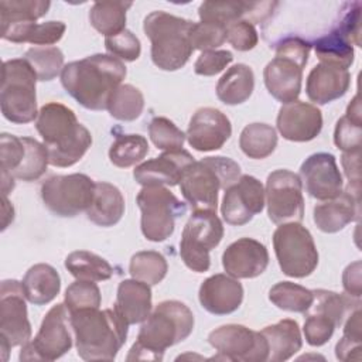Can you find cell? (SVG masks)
<instances>
[{
  "label": "cell",
  "mask_w": 362,
  "mask_h": 362,
  "mask_svg": "<svg viewBox=\"0 0 362 362\" xmlns=\"http://www.w3.org/2000/svg\"><path fill=\"white\" fill-rule=\"evenodd\" d=\"M37 74L24 58L3 62L0 105L8 122L23 124L37 119Z\"/></svg>",
  "instance_id": "obj_8"
},
{
  "label": "cell",
  "mask_w": 362,
  "mask_h": 362,
  "mask_svg": "<svg viewBox=\"0 0 362 362\" xmlns=\"http://www.w3.org/2000/svg\"><path fill=\"white\" fill-rule=\"evenodd\" d=\"M124 214V198L120 189L106 181L95 182V192L86 216L98 226L109 228L116 225Z\"/></svg>",
  "instance_id": "obj_28"
},
{
  "label": "cell",
  "mask_w": 362,
  "mask_h": 362,
  "mask_svg": "<svg viewBox=\"0 0 362 362\" xmlns=\"http://www.w3.org/2000/svg\"><path fill=\"white\" fill-rule=\"evenodd\" d=\"M13 218H14L13 205L8 202L7 197H3V226H1L3 230L8 226L10 222H13Z\"/></svg>",
  "instance_id": "obj_57"
},
{
  "label": "cell",
  "mask_w": 362,
  "mask_h": 362,
  "mask_svg": "<svg viewBox=\"0 0 362 362\" xmlns=\"http://www.w3.org/2000/svg\"><path fill=\"white\" fill-rule=\"evenodd\" d=\"M198 298L202 308L208 313L226 315L240 307L243 301V287L238 279L218 273L201 283Z\"/></svg>",
  "instance_id": "obj_24"
},
{
  "label": "cell",
  "mask_w": 362,
  "mask_h": 362,
  "mask_svg": "<svg viewBox=\"0 0 362 362\" xmlns=\"http://www.w3.org/2000/svg\"><path fill=\"white\" fill-rule=\"evenodd\" d=\"M126 78L123 61L109 54H95L66 64L61 83L79 105L89 110H105L110 95Z\"/></svg>",
  "instance_id": "obj_1"
},
{
  "label": "cell",
  "mask_w": 362,
  "mask_h": 362,
  "mask_svg": "<svg viewBox=\"0 0 362 362\" xmlns=\"http://www.w3.org/2000/svg\"><path fill=\"white\" fill-rule=\"evenodd\" d=\"M31 338L25 294L21 281L3 280L0 287V344L3 361L11 348L24 345Z\"/></svg>",
  "instance_id": "obj_14"
},
{
  "label": "cell",
  "mask_w": 362,
  "mask_h": 362,
  "mask_svg": "<svg viewBox=\"0 0 362 362\" xmlns=\"http://www.w3.org/2000/svg\"><path fill=\"white\" fill-rule=\"evenodd\" d=\"M262 335L266 338L270 362H283L290 359L301 349L303 339L297 321L286 318L273 325L264 327Z\"/></svg>",
  "instance_id": "obj_29"
},
{
  "label": "cell",
  "mask_w": 362,
  "mask_h": 362,
  "mask_svg": "<svg viewBox=\"0 0 362 362\" xmlns=\"http://www.w3.org/2000/svg\"><path fill=\"white\" fill-rule=\"evenodd\" d=\"M25 144V154L21 165L13 173V178L21 181H35L47 171L49 164L48 151L44 144L31 137H23Z\"/></svg>",
  "instance_id": "obj_44"
},
{
  "label": "cell",
  "mask_w": 362,
  "mask_h": 362,
  "mask_svg": "<svg viewBox=\"0 0 362 362\" xmlns=\"http://www.w3.org/2000/svg\"><path fill=\"white\" fill-rule=\"evenodd\" d=\"M51 3L44 0H1V27L16 23H33L47 14Z\"/></svg>",
  "instance_id": "obj_43"
},
{
  "label": "cell",
  "mask_w": 362,
  "mask_h": 362,
  "mask_svg": "<svg viewBox=\"0 0 362 362\" xmlns=\"http://www.w3.org/2000/svg\"><path fill=\"white\" fill-rule=\"evenodd\" d=\"M255 89V75L250 66L236 64L230 66L216 83V96L225 105L246 102Z\"/></svg>",
  "instance_id": "obj_32"
},
{
  "label": "cell",
  "mask_w": 362,
  "mask_h": 362,
  "mask_svg": "<svg viewBox=\"0 0 362 362\" xmlns=\"http://www.w3.org/2000/svg\"><path fill=\"white\" fill-rule=\"evenodd\" d=\"M21 284L25 298L34 305H42L58 296L61 277L51 264L38 263L27 270Z\"/></svg>",
  "instance_id": "obj_30"
},
{
  "label": "cell",
  "mask_w": 362,
  "mask_h": 362,
  "mask_svg": "<svg viewBox=\"0 0 362 362\" xmlns=\"http://www.w3.org/2000/svg\"><path fill=\"white\" fill-rule=\"evenodd\" d=\"M311 44L300 37H287L276 47V57L263 71L269 93L283 105L297 100L301 92L303 69L308 61Z\"/></svg>",
  "instance_id": "obj_7"
},
{
  "label": "cell",
  "mask_w": 362,
  "mask_h": 362,
  "mask_svg": "<svg viewBox=\"0 0 362 362\" xmlns=\"http://www.w3.org/2000/svg\"><path fill=\"white\" fill-rule=\"evenodd\" d=\"M298 177L305 191L315 199H332L342 192V175L335 157L329 153H315L307 157L300 167Z\"/></svg>",
  "instance_id": "obj_19"
},
{
  "label": "cell",
  "mask_w": 362,
  "mask_h": 362,
  "mask_svg": "<svg viewBox=\"0 0 362 362\" xmlns=\"http://www.w3.org/2000/svg\"><path fill=\"white\" fill-rule=\"evenodd\" d=\"M277 146L276 129L266 123H250L243 127L239 137L240 150L255 160L269 157Z\"/></svg>",
  "instance_id": "obj_35"
},
{
  "label": "cell",
  "mask_w": 362,
  "mask_h": 362,
  "mask_svg": "<svg viewBox=\"0 0 362 362\" xmlns=\"http://www.w3.org/2000/svg\"><path fill=\"white\" fill-rule=\"evenodd\" d=\"M315 54L321 62L348 69L354 64V48L346 37L337 28L314 42Z\"/></svg>",
  "instance_id": "obj_37"
},
{
  "label": "cell",
  "mask_w": 362,
  "mask_h": 362,
  "mask_svg": "<svg viewBox=\"0 0 362 362\" xmlns=\"http://www.w3.org/2000/svg\"><path fill=\"white\" fill-rule=\"evenodd\" d=\"M269 300L280 310L305 314L313 304L314 293L291 281H279L270 288Z\"/></svg>",
  "instance_id": "obj_38"
},
{
  "label": "cell",
  "mask_w": 362,
  "mask_h": 362,
  "mask_svg": "<svg viewBox=\"0 0 362 362\" xmlns=\"http://www.w3.org/2000/svg\"><path fill=\"white\" fill-rule=\"evenodd\" d=\"M25 154V144L23 137L8 133L0 136V168L3 175L13 178V173L21 165Z\"/></svg>",
  "instance_id": "obj_50"
},
{
  "label": "cell",
  "mask_w": 362,
  "mask_h": 362,
  "mask_svg": "<svg viewBox=\"0 0 362 362\" xmlns=\"http://www.w3.org/2000/svg\"><path fill=\"white\" fill-rule=\"evenodd\" d=\"M144 109V98L140 89L130 83L120 85L109 98L107 110L112 117L122 122L136 120Z\"/></svg>",
  "instance_id": "obj_39"
},
{
  "label": "cell",
  "mask_w": 362,
  "mask_h": 362,
  "mask_svg": "<svg viewBox=\"0 0 362 362\" xmlns=\"http://www.w3.org/2000/svg\"><path fill=\"white\" fill-rule=\"evenodd\" d=\"M68 310L65 304L54 305L44 317L33 341L23 345L20 361H55L72 346L68 329Z\"/></svg>",
  "instance_id": "obj_15"
},
{
  "label": "cell",
  "mask_w": 362,
  "mask_h": 362,
  "mask_svg": "<svg viewBox=\"0 0 362 362\" xmlns=\"http://www.w3.org/2000/svg\"><path fill=\"white\" fill-rule=\"evenodd\" d=\"M69 314L79 358L113 361L126 342L129 324L113 308H85Z\"/></svg>",
  "instance_id": "obj_4"
},
{
  "label": "cell",
  "mask_w": 362,
  "mask_h": 362,
  "mask_svg": "<svg viewBox=\"0 0 362 362\" xmlns=\"http://www.w3.org/2000/svg\"><path fill=\"white\" fill-rule=\"evenodd\" d=\"M35 129L54 167L74 165L92 144L90 132L78 122L72 109L58 102H49L40 109Z\"/></svg>",
  "instance_id": "obj_3"
},
{
  "label": "cell",
  "mask_w": 362,
  "mask_h": 362,
  "mask_svg": "<svg viewBox=\"0 0 362 362\" xmlns=\"http://www.w3.org/2000/svg\"><path fill=\"white\" fill-rule=\"evenodd\" d=\"M226 41L238 51H249L257 45L259 35L253 23L242 18L228 25Z\"/></svg>",
  "instance_id": "obj_52"
},
{
  "label": "cell",
  "mask_w": 362,
  "mask_h": 362,
  "mask_svg": "<svg viewBox=\"0 0 362 362\" xmlns=\"http://www.w3.org/2000/svg\"><path fill=\"white\" fill-rule=\"evenodd\" d=\"M232 126L226 115L215 107L198 109L188 124L187 140L198 151L219 150L230 137Z\"/></svg>",
  "instance_id": "obj_20"
},
{
  "label": "cell",
  "mask_w": 362,
  "mask_h": 362,
  "mask_svg": "<svg viewBox=\"0 0 362 362\" xmlns=\"http://www.w3.org/2000/svg\"><path fill=\"white\" fill-rule=\"evenodd\" d=\"M342 286L346 294L352 298L359 300L362 294V283H361V262L356 260L346 266L342 274Z\"/></svg>",
  "instance_id": "obj_56"
},
{
  "label": "cell",
  "mask_w": 362,
  "mask_h": 362,
  "mask_svg": "<svg viewBox=\"0 0 362 362\" xmlns=\"http://www.w3.org/2000/svg\"><path fill=\"white\" fill-rule=\"evenodd\" d=\"M233 61V55L226 49L202 51L194 64V71L198 75L212 76L223 71Z\"/></svg>",
  "instance_id": "obj_53"
},
{
  "label": "cell",
  "mask_w": 362,
  "mask_h": 362,
  "mask_svg": "<svg viewBox=\"0 0 362 362\" xmlns=\"http://www.w3.org/2000/svg\"><path fill=\"white\" fill-rule=\"evenodd\" d=\"M66 270L78 280L105 281L113 276V267L100 256L88 250H75L65 259Z\"/></svg>",
  "instance_id": "obj_34"
},
{
  "label": "cell",
  "mask_w": 362,
  "mask_h": 362,
  "mask_svg": "<svg viewBox=\"0 0 362 362\" xmlns=\"http://www.w3.org/2000/svg\"><path fill=\"white\" fill-rule=\"evenodd\" d=\"M208 342L218 351L214 359L232 362H264L269 356L266 338L245 325L226 324L211 331Z\"/></svg>",
  "instance_id": "obj_16"
},
{
  "label": "cell",
  "mask_w": 362,
  "mask_h": 362,
  "mask_svg": "<svg viewBox=\"0 0 362 362\" xmlns=\"http://www.w3.org/2000/svg\"><path fill=\"white\" fill-rule=\"evenodd\" d=\"M359 157H361V150L358 151H349L344 153L341 157L342 167L345 170L346 178L349 181V188L352 194L359 197L361 192V173H359Z\"/></svg>",
  "instance_id": "obj_55"
},
{
  "label": "cell",
  "mask_w": 362,
  "mask_h": 362,
  "mask_svg": "<svg viewBox=\"0 0 362 362\" xmlns=\"http://www.w3.org/2000/svg\"><path fill=\"white\" fill-rule=\"evenodd\" d=\"M223 238V225L216 212L194 211L184 226L180 256L185 266L195 273H204L211 266L209 252Z\"/></svg>",
  "instance_id": "obj_11"
},
{
  "label": "cell",
  "mask_w": 362,
  "mask_h": 362,
  "mask_svg": "<svg viewBox=\"0 0 362 362\" xmlns=\"http://www.w3.org/2000/svg\"><path fill=\"white\" fill-rule=\"evenodd\" d=\"M95 182L86 174L52 175L41 184L44 205L62 218H72L88 211L92 204Z\"/></svg>",
  "instance_id": "obj_12"
},
{
  "label": "cell",
  "mask_w": 362,
  "mask_h": 362,
  "mask_svg": "<svg viewBox=\"0 0 362 362\" xmlns=\"http://www.w3.org/2000/svg\"><path fill=\"white\" fill-rule=\"evenodd\" d=\"M151 305L150 284L136 279H127L119 284L115 310L129 325L147 320Z\"/></svg>",
  "instance_id": "obj_27"
},
{
  "label": "cell",
  "mask_w": 362,
  "mask_h": 362,
  "mask_svg": "<svg viewBox=\"0 0 362 362\" xmlns=\"http://www.w3.org/2000/svg\"><path fill=\"white\" fill-rule=\"evenodd\" d=\"M105 48L109 52V55L127 62L136 61L141 52L140 41L130 30H123L116 35L106 37Z\"/></svg>",
  "instance_id": "obj_51"
},
{
  "label": "cell",
  "mask_w": 362,
  "mask_h": 362,
  "mask_svg": "<svg viewBox=\"0 0 362 362\" xmlns=\"http://www.w3.org/2000/svg\"><path fill=\"white\" fill-rule=\"evenodd\" d=\"M269 264V252L263 243L252 238H240L232 242L222 255V266L226 274L235 279H255Z\"/></svg>",
  "instance_id": "obj_23"
},
{
  "label": "cell",
  "mask_w": 362,
  "mask_h": 362,
  "mask_svg": "<svg viewBox=\"0 0 362 362\" xmlns=\"http://www.w3.org/2000/svg\"><path fill=\"white\" fill-rule=\"evenodd\" d=\"M226 41V27L212 23H194L189 31V42L194 49L209 51Z\"/></svg>",
  "instance_id": "obj_49"
},
{
  "label": "cell",
  "mask_w": 362,
  "mask_h": 362,
  "mask_svg": "<svg viewBox=\"0 0 362 362\" xmlns=\"http://www.w3.org/2000/svg\"><path fill=\"white\" fill-rule=\"evenodd\" d=\"M349 85L351 74L348 69L320 62L307 76L305 92L311 102L317 105H327L342 98L349 89Z\"/></svg>",
  "instance_id": "obj_25"
},
{
  "label": "cell",
  "mask_w": 362,
  "mask_h": 362,
  "mask_svg": "<svg viewBox=\"0 0 362 362\" xmlns=\"http://www.w3.org/2000/svg\"><path fill=\"white\" fill-rule=\"evenodd\" d=\"M168 264L165 257L156 250H143L132 256L129 273L133 279L150 286L158 284L167 274Z\"/></svg>",
  "instance_id": "obj_41"
},
{
  "label": "cell",
  "mask_w": 362,
  "mask_h": 362,
  "mask_svg": "<svg viewBox=\"0 0 362 362\" xmlns=\"http://www.w3.org/2000/svg\"><path fill=\"white\" fill-rule=\"evenodd\" d=\"M240 177V167L228 157H205L194 161L185 171L180 189L192 211L216 212L218 192Z\"/></svg>",
  "instance_id": "obj_5"
},
{
  "label": "cell",
  "mask_w": 362,
  "mask_h": 362,
  "mask_svg": "<svg viewBox=\"0 0 362 362\" xmlns=\"http://www.w3.org/2000/svg\"><path fill=\"white\" fill-rule=\"evenodd\" d=\"M359 218V197L351 191H342L338 197L314 206L313 219L317 228L325 233L342 230L348 223Z\"/></svg>",
  "instance_id": "obj_26"
},
{
  "label": "cell",
  "mask_w": 362,
  "mask_h": 362,
  "mask_svg": "<svg viewBox=\"0 0 362 362\" xmlns=\"http://www.w3.org/2000/svg\"><path fill=\"white\" fill-rule=\"evenodd\" d=\"M264 188L253 175H240L235 184L225 189L221 214L226 223L242 226L263 211Z\"/></svg>",
  "instance_id": "obj_18"
},
{
  "label": "cell",
  "mask_w": 362,
  "mask_h": 362,
  "mask_svg": "<svg viewBox=\"0 0 362 362\" xmlns=\"http://www.w3.org/2000/svg\"><path fill=\"white\" fill-rule=\"evenodd\" d=\"M267 215L272 222H301L304 218L303 184L290 170H276L269 174L264 189Z\"/></svg>",
  "instance_id": "obj_17"
},
{
  "label": "cell",
  "mask_w": 362,
  "mask_h": 362,
  "mask_svg": "<svg viewBox=\"0 0 362 362\" xmlns=\"http://www.w3.org/2000/svg\"><path fill=\"white\" fill-rule=\"evenodd\" d=\"M66 25L62 21H47V23H16L1 27V37L7 41L21 44L30 42L35 45H52L58 42Z\"/></svg>",
  "instance_id": "obj_31"
},
{
  "label": "cell",
  "mask_w": 362,
  "mask_h": 362,
  "mask_svg": "<svg viewBox=\"0 0 362 362\" xmlns=\"http://www.w3.org/2000/svg\"><path fill=\"white\" fill-rule=\"evenodd\" d=\"M148 153L147 139L141 134H120L109 148V160L119 168L140 163Z\"/></svg>",
  "instance_id": "obj_40"
},
{
  "label": "cell",
  "mask_w": 362,
  "mask_h": 362,
  "mask_svg": "<svg viewBox=\"0 0 362 362\" xmlns=\"http://www.w3.org/2000/svg\"><path fill=\"white\" fill-rule=\"evenodd\" d=\"M136 202L141 211V232L151 242H163L170 238L175 221L187 212L185 204L163 185L143 187Z\"/></svg>",
  "instance_id": "obj_10"
},
{
  "label": "cell",
  "mask_w": 362,
  "mask_h": 362,
  "mask_svg": "<svg viewBox=\"0 0 362 362\" xmlns=\"http://www.w3.org/2000/svg\"><path fill=\"white\" fill-rule=\"evenodd\" d=\"M192 24L165 11H153L144 18L143 30L151 41V59L157 68L177 71L188 62L194 52L189 42Z\"/></svg>",
  "instance_id": "obj_6"
},
{
  "label": "cell",
  "mask_w": 362,
  "mask_h": 362,
  "mask_svg": "<svg viewBox=\"0 0 362 362\" xmlns=\"http://www.w3.org/2000/svg\"><path fill=\"white\" fill-rule=\"evenodd\" d=\"M314 300L311 307L305 311L303 332L305 341L311 346H321L327 344L335 328L344 322V318L352 311L354 298L338 294L331 290H313Z\"/></svg>",
  "instance_id": "obj_13"
},
{
  "label": "cell",
  "mask_w": 362,
  "mask_h": 362,
  "mask_svg": "<svg viewBox=\"0 0 362 362\" xmlns=\"http://www.w3.org/2000/svg\"><path fill=\"white\" fill-rule=\"evenodd\" d=\"M276 124L286 140L310 141L322 129V115L317 106L303 100H294L280 107Z\"/></svg>",
  "instance_id": "obj_22"
},
{
  "label": "cell",
  "mask_w": 362,
  "mask_h": 362,
  "mask_svg": "<svg viewBox=\"0 0 362 362\" xmlns=\"http://www.w3.org/2000/svg\"><path fill=\"white\" fill-rule=\"evenodd\" d=\"M247 10L243 1H204L198 8V16L204 23H212L222 27L242 20Z\"/></svg>",
  "instance_id": "obj_45"
},
{
  "label": "cell",
  "mask_w": 362,
  "mask_h": 362,
  "mask_svg": "<svg viewBox=\"0 0 362 362\" xmlns=\"http://www.w3.org/2000/svg\"><path fill=\"white\" fill-rule=\"evenodd\" d=\"M100 301V290L95 281L76 279V281L69 284L65 290L64 304L68 313L85 308H99Z\"/></svg>",
  "instance_id": "obj_47"
},
{
  "label": "cell",
  "mask_w": 362,
  "mask_h": 362,
  "mask_svg": "<svg viewBox=\"0 0 362 362\" xmlns=\"http://www.w3.org/2000/svg\"><path fill=\"white\" fill-rule=\"evenodd\" d=\"M344 7H346V13L342 16L341 21L335 27L339 30L346 40L351 44H355L356 47H361L359 35H361V3L354 1V3H346Z\"/></svg>",
  "instance_id": "obj_54"
},
{
  "label": "cell",
  "mask_w": 362,
  "mask_h": 362,
  "mask_svg": "<svg viewBox=\"0 0 362 362\" xmlns=\"http://www.w3.org/2000/svg\"><path fill=\"white\" fill-rule=\"evenodd\" d=\"M132 4V1H96L89 11V21L105 37L116 35L126 30V11Z\"/></svg>",
  "instance_id": "obj_33"
},
{
  "label": "cell",
  "mask_w": 362,
  "mask_h": 362,
  "mask_svg": "<svg viewBox=\"0 0 362 362\" xmlns=\"http://www.w3.org/2000/svg\"><path fill=\"white\" fill-rule=\"evenodd\" d=\"M37 74L38 81H52L64 69V54L58 47L41 45L27 49L23 57Z\"/></svg>",
  "instance_id": "obj_42"
},
{
  "label": "cell",
  "mask_w": 362,
  "mask_h": 362,
  "mask_svg": "<svg viewBox=\"0 0 362 362\" xmlns=\"http://www.w3.org/2000/svg\"><path fill=\"white\" fill-rule=\"evenodd\" d=\"M194 329V314L181 301L165 300L143 321L127 361H161L167 348L187 339Z\"/></svg>",
  "instance_id": "obj_2"
},
{
  "label": "cell",
  "mask_w": 362,
  "mask_h": 362,
  "mask_svg": "<svg viewBox=\"0 0 362 362\" xmlns=\"http://www.w3.org/2000/svg\"><path fill=\"white\" fill-rule=\"evenodd\" d=\"M148 134L154 146L164 151H174L182 148L185 141V133L178 129L167 117H153L148 124Z\"/></svg>",
  "instance_id": "obj_48"
},
{
  "label": "cell",
  "mask_w": 362,
  "mask_h": 362,
  "mask_svg": "<svg viewBox=\"0 0 362 362\" xmlns=\"http://www.w3.org/2000/svg\"><path fill=\"white\" fill-rule=\"evenodd\" d=\"M361 341H362V324H361V308L355 307L354 311L349 313L344 335L338 341L335 346V355L339 361H351L361 359Z\"/></svg>",
  "instance_id": "obj_46"
},
{
  "label": "cell",
  "mask_w": 362,
  "mask_h": 362,
  "mask_svg": "<svg viewBox=\"0 0 362 362\" xmlns=\"http://www.w3.org/2000/svg\"><path fill=\"white\" fill-rule=\"evenodd\" d=\"M273 247L286 276L303 279L318 266V252L313 235L300 222L280 223L273 233Z\"/></svg>",
  "instance_id": "obj_9"
},
{
  "label": "cell",
  "mask_w": 362,
  "mask_h": 362,
  "mask_svg": "<svg viewBox=\"0 0 362 362\" xmlns=\"http://www.w3.org/2000/svg\"><path fill=\"white\" fill-rule=\"evenodd\" d=\"M194 157L184 148L174 151H164L158 157L147 160L137 165L133 171L136 182L143 187L147 185H178L194 163Z\"/></svg>",
  "instance_id": "obj_21"
},
{
  "label": "cell",
  "mask_w": 362,
  "mask_h": 362,
  "mask_svg": "<svg viewBox=\"0 0 362 362\" xmlns=\"http://www.w3.org/2000/svg\"><path fill=\"white\" fill-rule=\"evenodd\" d=\"M362 140V119H361V103L359 95L348 105L346 113L337 122L334 132V143L344 153L361 150Z\"/></svg>",
  "instance_id": "obj_36"
}]
</instances>
